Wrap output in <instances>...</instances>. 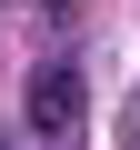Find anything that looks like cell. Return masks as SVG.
Here are the masks:
<instances>
[{
  "label": "cell",
  "mask_w": 140,
  "mask_h": 150,
  "mask_svg": "<svg viewBox=\"0 0 140 150\" xmlns=\"http://www.w3.org/2000/svg\"><path fill=\"white\" fill-rule=\"evenodd\" d=\"M80 120V70L70 60H40L30 70V130H70Z\"/></svg>",
  "instance_id": "cell-1"
},
{
  "label": "cell",
  "mask_w": 140,
  "mask_h": 150,
  "mask_svg": "<svg viewBox=\"0 0 140 150\" xmlns=\"http://www.w3.org/2000/svg\"><path fill=\"white\" fill-rule=\"evenodd\" d=\"M0 150H10V140H0Z\"/></svg>",
  "instance_id": "cell-2"
}]
</instances>
